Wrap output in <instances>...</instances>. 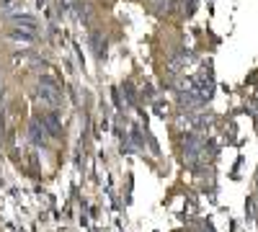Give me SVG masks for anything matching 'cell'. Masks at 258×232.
<instances>
[{
  "label": "cell",
  "instance_id": "cell-2",
  "mask_svg": "<svg viewBox=\"0 0 258 232\" xmlns=\"http://www.w3.org/2000/svg\"><path fill=\"white\" fill-rule=\"evenodd\" d=\"M31 142H36V144H47V129L44 126H41V121H31Z\"/></svg>",
  "mask_w": 258,
  "mask_h": 232
},
{
  "label": "cell",
  "instance_id": "cell-4",
  "mask_svg": "<svg viewBox=\"0 0 258 232\" xmlns=\"http://www.w3.org/2000/svg\"><path fill=\"white\" fill-rule=\"evenodd\" d=\"M11 36H13V39H21V41H34V31L21 29V26H16V29L11 31Z\"/></svg>",
  "mask_w": 258,
  "mask_h": 232
},
{
  "label": "cell",
  "instance_id": "cell-1",
  "mask_svg": "<svg viewBox=\"0 0 258 232\" xmlns=\"http://www.w3.org/2000/svg\"><path fill=\"white\" fill-rule=\"evenodd\" d=\"M39 101H44L47 106H59L62 103V91L54 80L39 78Z\"/></svg>",
  "mask_w": 258,
  "mask_h": 232
},
{
  "label": "cell",
  "instance_id": "cell-3",
  "mask_svg": "<svg viewBox=\"0 0 258 232\" xmlns=\"http://www.w3.org/2000/svg\"><path fill=\"white\" fill-rule=\"evenodd\" d=\"M11 18H13V24H16V26H26L29 31H36V26H39L36 21H34L31 16H26V13H13Z\"/></svg>",
  "mask_w": 258,
  "mask_h": 232
}]
</instances>
